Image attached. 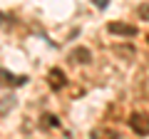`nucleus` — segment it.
Listing matches in <instances>:
<instances>
[{
  "label": "nucleus",
  "instance_id": "3",
  "mask_svg": "<svg viewBox=\"0 0 149 139\" xmlns=\"http://www.w3.org/2000/svg\"><path fill=\"white\" fill-rule=\"evenodd\" d=\"M72 62L90 65V62H92V52H90L87 47H77V50H72Z\"/></svg>",
  "mask_w": 149,
  "mask_h": 139
},
{
  "label": "nucleus",
  "instance_id": "9",
  "mask_svg": "<svg viewBox=\"0 0 149 139\" xmlns=\"http://www.w3.org/2000/svg\"><path fill=\"white\" fill-rule=\"evenodd\" d=\"M92 3H95L97 8H107V3H109V0H92Z\"/></svg>",
  "mask_w": 149,
  "mask_h": 139
},
{
  "label": "nucleus",
  "instance_id": "4",
  "mask_svg": "<svg viewBox=\"0 0 149 139\" xmlns=\"http://www.w3.org/2000/svg\"><path fill=\"white\" fill-rule=\"evenodd\" d=\"M62 85H65L62 70H50V87H52V90H60Z\"/></svg>",
  "mask_w": 149,
  "mask_h": 139
},
{
  "label": "nucleus",
  "instance_id": "8",
  "mask_svg": "<svg viewBox=\"0 0 149 139\" xmlns=\"http://www.w3.org/2000/svg\"><path fill=\"white\" fill-rule=\"evenodd\" d=\"M45 124H47V127H55L57 119H52V114H45Z\"/></svg>",
  "mask_w": 149,
  "mask_h": 139
},
{
  "label": "nucleus",
  "instance_id": "2",
  "mask_svg": "<svg viewBox=\"0 0 149 139\" xmlns=\"http://www.w3.org/2000/svg\"><path fill=\"white\" fill-rule=\"evenodd\" d=\"M107 30H109L112 35H119V38H134V35H137V27L129 25V22H109Z\"/></svg>",
  "mask_w": 149,
  "mask_h": 139
},
{
  "label": "nucleus",
  "instance_id": "7",
  "mask_svg": "<svg viewBox=\"0 0 149 139\" xmlns=\"http://www.w3.org/2000/svg\"><path fill=\"white\" fill-rule=\"evenodd\" d=\"M114 52H117V55H127V57H132V55H134V47H124V45L119 47V45H117V47H114Z\"/></svg>",
  "mask_w": 149,
  "mask_h": 139
},
{
  "label": "nucleus",
  "instance_id": "1",
  "mask_svg": "<svg viewBox=\"0 0 149 139\" xmlns=\"http://www.w3.org/2000/svg\"><path fill=\"white\" fill-rule=\"evenodd\" d=\"M129 127H132L134 134L147 137L149 134V117L147 114H132V117H129Z\"/></svg>",
  "mask_w": 149,
  "mask_h": 139
},
{
  "label": "nucleus",
  "instance_id": "5",
  "mask_svg": "<svg viewBox=\"0 0 149 139\" xmlns=\"http://www.w3.org/2000/svg\"><path fill=\"white\" fill-rule=\"evenodd\" d=\"M3 82H8V85H25L27 77H25V75L15 77V75H8V72H3Z\"/></svg>",
  "mask_w": 149,
  "mask_h": 139
},
{
  "label": "nucleus",
  "instance_id": "6",
  "mask_svg": "<svg viewBox=\"0 0 149 139\" xmlns=\"http://www.w3.org/2000/svg\"><path fill=\"white\" fill-rule=\"evenodd\" d=\"M137 15L142 17V20H147V22H149V3H144V5H139V10H137Z\"/></svg>",
  "mask_w": 149,
  "mask_h": 139
}]
</instances>
